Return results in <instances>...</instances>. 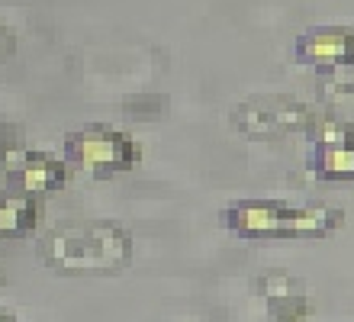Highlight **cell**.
Here are the masks:
<instances>
[{
	"mask_svg": "<svg viewBox=\"0 0 354 322\" xmlns=\"http://www.w3.org/2000/svg\"><path fill=\"white\" fill-rule=\"evenodd\" d=\"M39 261L65 277H110L132 261V232L110 220L62 222L39 242Z\"/></svg>",
	"mask_w": 354,
	"mask_h": 322,
	"instance_id": "1",
	"label": "cell"
},
{
	"mask_svg": "<svg viewBox=\"0 0 354 322\" xmlns=\"http://www.w3.org/2000/svg\"><path fill=\"white\" fill-rule=\"evenodd\" d=\"M345 213L332 206H290L280 200H235L223 206L219 222L242 239H326Z\"/></svg>",
	"mask_w": 354,
	"mask_h": 322,
	"instance_id": "2",
	"label": "cell"
},
{
	"mask_svg": "<svg viewBox=\"0 0 354 322\" xmlns=\"http://www.w3.org/2000/svg\"><path fill=\"white\" fill-rule=\"evenodd\" d=\"M62 158H65L68 168H77L84 175L113 177V175H122V171H132L139 165L142 145L129 132H122V129L91 123V126L68 132L65 145H62Z\"/></svg>",
	"mask_w": 354,
	"mask_h": 322,
	"instance_id": "3",
	"label": "cell"
},
{
	"mask_svg": "<svg viewBox=\"0 0 354 322\" xmlns=\"http://www.w3.org/2000/svg\"><path fill=\"white\" fill-rule=\"evenodd\" d=\"M316 113L303 100L287 93H254L232 110V126L254 142H280L290 136H306Z\"/></svg>",
	"mask_w": 354,
	"mask_h": 322,
	"instance_id": "4",
	"label": "cell"
},
{
	"mask_svg": "<svg viewBox=\"0 0 354 322\" xmlns=\"http://www.w3.org/2000/svg\"><path fill=\"white\" fill-rule=\"evenodd\" d=\"M313 138L309 168L319 181H354V129L338 116H319L306 132Z\"/></svg>",
	"mask_w": 354,
	"mask_h": 322,
	"instance_id": "5",
	"label": "cell"
},
{
	"mask_svg": "<svg viewBox=\"0 0 354 322\" xmlns=\"http://www.w3.org/2000/svg\"><path fill=\"white\" fill-rule=\"evenodd\" d=\"M3 181L7 190L13 193H29V197H46V193L58 190L68 181V165L65 158H55L48 152H10L7 165H3Z\"/></svg>",
	"mask_w": 354,
	"mask_h": 322,
	"instance_id": "6",
	"label": "cell"
},
{
	"mask_svg": "<svg viewBox=\"0 0 354 322\" xmlns=\"http://www.w3.org/2000/svg\"><path fill=\"white\" fill-rule=\"evenodd\" d=\"M293 62L309 68H335L354 62V29L351 26H313L293 42Z\"/></svg>",
	"mask_w": 354,
	"mask_h": 322,
	"instance_id": "7",
	"label": "cell"
},
{
	"mask_svg": "<svg viewBox=\"0 0 354 322\" xmlns=\"http://www.w3.org/2000/svg\"><path fill=\"white\" fill-rule=\"evenodd\" d=\"M42 216V200L29 193L7 190L0 197V239H23L36 229Z\"/></svg>",
	"mask_w": 354,
	"mask_h": 322,
	"instance_id": "8",
	"label": "cell"
},
{
	"mask_svg": "<svg viewBox=\"0 0 354 322\" xmlns=\"http://www.w3.org/2000/svg\"><path fill=\"white\" fill-rule=\"evenodd\" d=\"M316 93L335 110H354V62L322 68L316 74Z\"/></svg>",
	"mask_w": 354,
	"mask_h": 322,
	"instance_id": "9",
	"label": "cell"
},
{
	"mask_svg": "<svg viewBox=\"0 0 354 322\" xmlns=\"http://www.w3.org/2000/svg\"><path fill=\"white\" fill-rule=\"evenodd\" d=\"M264 303H268V316L274 322H306L309 316H313V300H309L303 290H293V294H283V296H270Z\"/></svg>",
	"mask_w": 354,
	"mask_h": 322,
	"instance_id": "10",
	"label": "cell"
},
{
	"mask_svg": "<svg viewBox=\"0 0 354 322\" xmlns=\"http://www.w3.org/2000/svg\"><path fill=\"white\" fill-rule=\"evenodd\" d=\"M293 290H303V284H299L297 277H290V274H264V277H254V294L261 296V300L293 294Z\"/></svg>",
	"mask_w": 354,
	"mask_h": 322,
	"instance_id": "11",
	"label": "cell"
},
{
	"mask_svg": "<svg viewBox=\"0 0 354 322\" xmlns=\"http://www.w3.org/2000/svg\"><path fill=\"white\" fill-rule=\"evenodd\" d=\"M13 48H17V36H13V29H7L0 23V62H7L13 55Z\"/></svg>",
	"mask_w": 354,
	"mask_h": 322,
	"instance_id": "12",
	"label": "cell"
},
{
	"mask_svg": "<svg viewBox=\"0 0 354 322\" xmlns=\"http://www.w3.org/2000/svg\"><path fill=\"white\" fill-rule=\"evenodd\" d=\"M0 322H19V316L10 306H0Z\"/></svg>",
	"mask_w": 354,
	"mask_h": 322,
	"instance_id": "13",
	"label": "cell"
},
{
	"mask_svg": "<svg viewBox=\"0 0 354 322\" xmlns=\"http://www.w3.org/2000/svg\"><path fill=\"white\" fill-rule=\"evenodd\" d=\"M0 287H3V274H0Z\"/></svg>",
	"mask_w": 354,
	"mask_h": 322,
	"instance_id": "14",
	"label": "cell"
}]
</instances>
